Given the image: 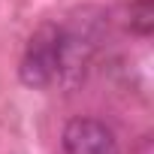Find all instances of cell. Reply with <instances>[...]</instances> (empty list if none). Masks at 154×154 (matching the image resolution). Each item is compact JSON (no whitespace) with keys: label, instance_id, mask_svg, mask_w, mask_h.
Instances as JSON below:
<instances>
[{"label":"cell","instance_id":"obj_2","mask_svg":"<svg viewBox=\"0 0 154 154\" xmlns=\"http://www.w3.org/2000/svg\"><path fill=\"white\" fill-rule=\"evenodd\" d=\"M63 154H118V139L112 127L97 118H72L60 136Z\"/></svg>","mask_w":154,"mask_h":154},{"label":"cell","instance_id":"obj_1","mask_svg":"<svg viewBox=\"0 0 154 154\" xmlns=\"http://www.w3.org/2000/svg\"><path fill=\"white\" fill-rule=\"evenodd\" d=\"M63 72V30L60 24H42L24 45L18 75L27 88H48Z\"/></svg>","mask_w":154,"mask_h":154},{"label":"cell","instance_id":"obj_3","mask_svg":"<svg viewBox=\"0 0 154 154\" xmlns=\"http://www.w3.org/2000/svg\"><path fill=\"white\" fill-rule=\"evenodd\" d=\"M139 154H151V136H142V145H139Z\"/></svg>","mask_w":154,"mask_h":154}]
</instances>
